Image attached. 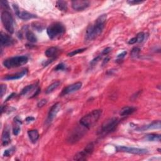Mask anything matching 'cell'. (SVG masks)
<instances>
[{"label":"cell","mask_w":161,"mask_h":161,"mask_svg":"<svg viewBox=\"0 0 161 161\" xmlns=\"http://www.w3.org/2000/svg\"><path fill=\"white\" fill-rule=\"evenodd\" d=\"M101 59V56L100 55V56H98V57H96V58H94V59H93L91 61V63H90V65L91 66H94V65H95L99 61H100Z\"/></svg>","instance_id":"obj_33"},{"label":"cell","mask_w":161,"mask_h":161,"mask_svg":"<svg viewBox=\"0 0 161 161\" xmlns=\"http://www.w3.org/2000/svg\"><path fill=\"white\" fill-rule=\"evenodd\" d=\"M1 22L6 30L10 34L14 33V21L13 16L8 11H3L1 15Z\"/></svg>","instance_id":"obj_6"},{"label":"cell","mask_w":161,"mask_h":161,"mask_svg":"<svg viewBox=\"0 0 161 161\" xmlns=\"http://www.w3.org/2000/svg\"><path fill=\"white\" fill-rule=\"evenodd\" d=\"M120 122L118 118H111L107 120L103 123L100 130L98 131V134L100 135H105L110 134L115 130Z\"/></svg>","instance_id":"obj_3"},{"label":"cell","mask_w":161,"mask_h":161,"mask_svg":"<svg viewBox=\"0 0 161 161\" xmlns=\"http://www.w3.org/2000/svg\"><path fill=\"white\" fill-rule=\"evenodd\" d=\"M65 32V27L63 23L60 22H56L51 24L47 29V35L52 40L58 39L64 34Z\"/></svg>","instance_id":"obj_4"},{"label":"cell","mask_w":161,"mask_h":161,"mask_svg":"<svg viewBox=\"0 0 161 161\" xmlns=\"http://www.w3.org/2000/svg\"><path fill=\"white\" fill-rule=\"evenodd\" d=\"M89 6V2L88 1H82L77 0L72 2V7L76 11H82Z\"/></svg>","instance_id":"obj_13"},{"label":"cell","mask_w":161,"mask_h":161,"mask_svg":"<svg viewBox=\"0 0 161 161\" xmlns=\"http://www.w3.org/2000/svg\"><path fill=\"white\" fill-rule=\"evenodd\" d=\"M1 8H4L5 10L7 11V9H9V5H8V3L6 1H3V0H1Z\"/></svg>","instance_id":"obj_34"},{"label":"cell","mask_w":161,"mask_h":161,"mask_svg":"<svg viewBox=\"0 0 161 161\" xmlns=\"http://www.w3.org/2000/svg\"><path fill=\"white\" fill-rule=\"evenodd\" d=\"M82 84L81 82H77L71 85H69L67 87H66L63 90V91H62L60 96H65L67 95L68 94L76 92L79 89H81V88L82 87Z\"/></svg>","instance_id":"obj_11"},{"label":"cell","mask_w":161,"mask_h":161,"mask_svg":"<svg viewBox=\"0 0 161 161\" xmlns=\"http://www.w3.org/2000/svg\"><path fill=\"white\" fill-rule=\"evenodd\" d=\"M15 95V93H12V94H11V95H10L9 96H8V97L7 98V99L6 100V101H8L9 100H10V99H11V98H13Z\"/></svg>","instance_id":"obj_43"},{"label":"cell","mask_w":161,"mask_h":161,"mask_svg":"<svg viewBox=\"0 0 161 161\" xmlns=\"http://www.w3.org/2000/svg\"><path fill=\"white\" fill-rule=\"evenodd\" d=\"M13 6L15 10L16 15H17L20 19L23 20H27L37 18V16L34 14L30 13L29 12L26 11H21L20 10L18 5H16V4H13Z\"/></svg>","instance_id":"obj_9"},{"label":"cell","mask_w":161,"mask_h":161,"mask_svg":"<svg viewBox=\"0 0 161 161\" xmlns=\"http://www.w3.org/2000/svg\"><path fill=\"white\" fill-rule=\"evenodd\" d=\"M146 140L150 142H160V135L159 134H148L146 135Z\"/></svg>","instance_id":"obj_22"},{"label":"cell","mask_w":161,"mask_h":161,"mask_svg":"<svg viewBox=\"0 0 161 161\" xmlns=\"http://www.w3.org/2000/svg\"><path fill=\"white\" fill-rule=\"evenodd\" d=\"M58 53H59V49L54 47L48 49L45 52V56H46L47 57H49V58H53V59H54L55 57L58 55Z\"/></svg>","instance_id":"obj_18"},{"label":"cell","mask_w":161,"mask_h":161,"mask_svg":"<svg viewBox=\"0 0 161 161\" xmlns=\"http://www.w3.org/2000/svg\"><path fill=\"white\" fill-rule=\"evenodd\" d=\"M116 149L117 152H127V153L137 154V155L146 154L148 153V150L147 149H145V148L130 147H125V146H117Z\"/></svg>","instance_id":"obj_8"},{"label":"cell","mask_w":161,"mask_h":161,"mask_svg":"<svg viewBox=\"0 0 161 161\" xmlns=\"http://www.w3.org/2000/svg\"><path fill=\"white\" fill-rule=\"evenodd\" d=\"M60 84V82L59 81H57L54 82H53L50 86H49V87L47 88L45 93L47 94H50L52 93L53 91L56 89L57 88H59V86Z\"/></svg>","instance_id":"obj_23"},{"label":"cell","mask_w":161,"mask_h":161,"mask_svg":"<svg viewBox=\"0 0 161 161\" xmlns=\"http://www.w3.org/2000/svg\"><path fill=\"white\" fill-rule=\"evenodd\" d=\"M111 47H107L105 49H104V50H103V51L102 52L101 55H107V54H108V53L111 52Z\"/></svg>","instance_id":"obj_38"},{"label":"cell","mask_w":161,"mask_h":161,"mask_svg":"<svg viewBox=\"0 0 161 161\" xmlns=\"http://www.w3.org/2000/svg\"><path fill=\"white\" fill-rule=\"evenodd\" d=\"M1 141H2V145L3 146H6L11 142L10 129H8V127L5 128V129H4L3 131Z\"/></svg>","instance_id":"obj_16"},{"label":"cell","mask_w":161,"mask_h":161,"mask_svg":"<svg viewBox=\"0 0 161 161\" xmlns=\"http://www.w3.org/2000/svg\"><path fill=\"white\" fill-rule=\"evenodd\" d=\"M102 114V110H95L92 111L88 115H85L80 120V125L86 129H89L93 127L98 121Z\"/></svg>","instance_id":"obj_2"},{"label":"cell","mask_w":161,"mask_h":161,"mask_svg":"<svg viewBox=\"0 0 161 161\" xmlns=\"http://www.w3.org/2000/svg\"><path fill=\"white\" fill-rule=\"evenodd\" d=\"M32 27L33 28H34V29L40 31L44 29V27L42 25H41V24L40 23L38 22H34L32 23Z\"/></svg>","instance_id":"obj_31"},{"label":"cell","mask_w":161,"mask_h":161,"mask_svg":"<svg viewBox=\"0 0 161 161\" xmlns=\"http://www.w3.org/2000/svg\"><path fill=\"white\" fill-rule=\"evenodd\" d=\"M140 52V49L139 47H134L132 49L130 52V56L131 57H137L139 56Z\"/></svg>","instance_id":"obj_27"},{"label":"cell","mask_w":161,"mask_h":161,"mask_svg":"<svg viewBox=\"0 0 161 161\" xmlns=\"http://www.w3.org/2000/svg\"><path fill=\"white\" fill-rule=\"evenodd\" d=\"M47 103V100H45V99H43V100H40L39 103L38 104H37V106H38L39 108H42V107H43L45 104Z\"/></svg>","instance_id":"obj_37"},{"label":"cell","mask_w":161,"mask_h":161,"mask_svg":"<svg viewBox=\"0 0 161 161\" xmlns=\"http://www.w3.org/2000/svg\"><path fill=\"white\" fill-rule=\"evenodd\" d=\"M34 120H35V118H34V117H27V118H26L25 120H26L27 122L30 123V122H32V121H34Z\"/></svg>","instance_id":"obj_40"},{"label":"cell","mask_w":161,"mask_h":161,"mask_svg":"<svg viewBox=\"0 0 161 161\" xmlns=\"http://www.w3.org/2000/svg\"><path fill=\"white\" fill-rule=\"evenodd\" d=\"M110 60V58L108 57H106V58L104 59V60H103V65H105V64H106L107 63H108V61Z\"/></svg>","instance_id":"obj_42"},{"label":"cell","mask_w":161,"mask_h":161,"mask_svg":"<svg viewBox=\"0 0 161 161\" xmlns=\"http://www.w3.org/2000/svg\"><path fill=\"white\" fill-rule=\"evenodd\" d=\"M35 86L34 84H31V85H28L26 87H25L22 90V92L20 93L21 95H26L28 93H29L34 88Z\"/></svg>","instance_id":"obj_26"},{"label":"cell","mask_w":161,"mask_h":161,"mask_svg":"<svg viewBox=\"0 0 161 161\" xmlns=\"http://www.w3.org/2000/svg\"><path fill=\"white\" fill-rule=\"evenodd\" d=\"M27 73V69H23L22 71L17 72L13 74H10V75H7L3 77V79L6 81H11V80H17L21 79L23 77L26 75Z\"/></svg>","instance_id":"obj_15"},{"label":"cell","mask_w":161,"mask_h":161,"mask_svg":"<svg viewBox=\"0 0 161 161\" xmlns=\"http://www.w3.org/2000/svg\"><path fill=\"white\" fill-rule=\"evenodd\" d=\"M126 55H127V52H126V51H124V52H123L122 53H120L119 55H118L117 58H118V59H122L123 58H124V57H125Z\"/></svg>","instance_id":"obj_39"},{"label":"cell","mask_w":161,"mask_h":161,"mask_svg":"<svg viewBox=\"0 0 161 161\" xmlns=\"http://www.w3.org/2000/svg\"><path fill=\"white\" fill-rule=\"evenodd\" d=\"M66 69V65L63 63H59L58 65H57L56 68H55V71H64V70H65Z\"/></svg>","instance_id":"obj_32"},{"label":"cell","mask_w":161,"mask_h":161,"mask_svg":"<svg viewBox=\"0 0 161 161\" xmlns=\"http://www.w3.org/2000/svg\"><path fill=\"white\" fill-rule=\"evenodd\" d=\"M80 130H76L75 131L73 132L72 135L70 137V142H77L78 140H79L82 136H83L84 135V133H82V131H79Z\"/></svg>","instance_id":"obj_20"},{"label":"cell","mask_w":161,"mask_h":161,"mask_svg":"<svg viewBox=\"0 0 161 161\" xmlns=\"http://www.w3.org/2000/svg\"><path fill=\"white\" fill-rule=\"evenodd\" d=\"M28 61V58L25 56H16L8 58L3 61V64L8 69L18 67L26 64Z\"/></svg>","instance_id":"obj_5"},{"label":"cell","mask_w":161,"mask_h":161,"mask_svg":"<svg viewBox=\"0 0 161 161\" xmlns=\"http://www.w3.org/2000/svg\"><path fill=\"white\" fill-rule=\"evenodd\" d=\"M143 1H137V0H129V1H128L127 3H129L130 5H138V4H140L143 3Z\"/></svg>","instance_id":"obj_36"},{"label":"cell","mask_w":161,"mask_h":161,"mask_svg":"<svg viewBox=\"0 0 161 161\" xmlns=\"http://www.w3.org/2000/svg\"><path fill=\"white\" fill-rule=\"evenodd\" d=\"M107 16L103 14L96 20L93 25H90L88 27L85 34V41L90 42L100 36L105 28V25L106 22Z\"/></svg>","instance_id":"obj_1"},{"label":"cell","mask_w":161,"mask_h":161,"mask_svg":"<svg viewBox=\"0 0 161 161\" xmlns=\"http://www.w3.org/2000/svg\"><path fill=\"white\" fill-rule=\"evenodd\" d=\"M136 111V108L134 107L131 106H125L120 111V115L122 117H126L129 116L130 115H131Z\"/></svg>","instance_id":"obj_17"},{"label":"cell","mask_w":161,"mask_h":161,"mask_svg":"<svg viewBox=\"0 0 161 161\" xmlns=\"http://www.w3.org/2000/svg\"><path fill=\"white\" fill-rule=\"evenodd\" d=\"M61 108V105L60 103H56V104L53 105L51 108L50 109L48 113V117L46 120V123L47 124H50V123L52 122V120L54 118L56 117V115L57 113H59V110H60Z\"/></svg>","instance_id":"obj_10"},{"label":"cell","mask_w":161,"mask_h":161,"mask_svg":"<svg viewBox=\"0 0 161 161\" xmlns=\"http://www.w3.org/2000/svg\"><path fill=\"white\" fill-rule=\"evenodd\" d=\"M135 43H137V42H136L135 37H134V38L131 39L129 41V44H135Z\"/></svg>","instance_id":"obj_41"},{"label":"cell","mask_w":161,"mask_h":161,"mask_svg":"<svg viewBox=\"0 0 161 161\" xmlns=\"http://www.w3.org/2000/svg\"><path fill=\"white\" fill-rule=\"evenodd\" d=\"M0 92H1V97L2 98L4 94L6 93V86L5 84H1V89H0Z\"/></svg>","instance_id":"obj_35"},{"label":"cell","mask_w":161,"mask_h":161,"mask_svg":"<svg viewBox=\"0 0 161 161\" xmlns=\"http://www.w3.org/2000/svg\"><path fill=\"white\" fill-rule=\"evenodd\" d=\"M14 122L15 123V125L13 127V133L15 135H18L20 131V126L22 124V122L18 118H15L14 119Z\"/></svg>","instance_id":"obj_21"},{"label":"cell","mask_w":161,"mask_h":161,"mask_svg":"<svg viewBox=\"0 0 161 161\" xmlns=\"http://www.w3.org/2000/svg\"><path fill=\"white\" fill-rule=\"evenodd\" d=\"M28 135L32 143H35L39 138V133L37 130H28Z\"/></svg>","instance_id":"obj_19"},{"label":"cell","mask_w":161,"mask_h":161,"mask_svg":"<svg viewBox=\"0 0 161 161\" xmlns=\"http://www.w3.org/2000/svg\"><path fill=\"white\" fill-rule=\"evenodd\" d=\"M56 7L60 11H65L67 10V3L65 1H58L56 2Z\"/></svg>","instance_id":"obj_25"},{"label":"cell","mask_w":161,"mask_h":161,"mask_svg":"<svg viewBox=\"0 0 161 161\" xmlns=\"http://www.w3.org/2000/svg\"><path fill=\"white\" fill-rule=\"evenodd\" d=\"M160 127H161L160 121L157 120V121L153 122L152 123H151L150 124L137 128L136 130L138 131H146L147 130H151V129H160Z\"/></svg>","instance_id":"obj_14"},{"label":"cell","mask_w":161,"mask_h":161,"mask_svg":"<svg viewBox=\"0 0 161 161\" xmlns=\"http://www.w3.org/2000/svg\"><path fill=\"white\" fill-rule=\"evenodd\" d=\"M25 36L27 39L32 43H35L37 41V38L35 35L30 30H27L26 32Z\"/></svg>","instance_id":"obj_24"},{"label":"cell","mask_w":161,"mask_h":161,"mask_svg":"<svg viewBox=\"0 0 161 161\" xmlns=\"http://www.w3.org/2000/svg\"><path fill=\"white\" fill-rule=\"evenodd\" d=\"M87 50V48H83V49H77V50H75L74 51L71 52L69 53L67 56H69V57H72V56H76L77 54H78V53H82L84 52L85 51Z\"/></svg>","instance_id":"obj_28"},{"label":"cell","mask_w":161,"mask_h":161,"mask_svg":"<svg viewBox=\"0 0 161 161\" xmlns=\"http://www.w3.org/2000/svg\"><path fill=\"white\" fill-rule=\"evenodd\" d=\"M15 151V147H11L10 149H8L5 150L3 153V156L5 157H10L12 154H13Z\"/></svg>","instance_id":"obj_30"},{"label":"cell","mask_w":161,"mask_h":161,"mask_svg":"<svg viewBox=\"0 0 161 161\" xmlns=\"http://www.w3.org/2000/svg\"><path fill=\"white\" fill-rule=\"evenodd\" d=\"M94 148V145L93 142L88 143L82 151L78 152L74 157V160H86L88 157L91 155Z\"/></svg>","instance_id":"obj_7"},{"label":"cell","mask_w":161,"mask_h":161,"mask_svg":"<svg viewBox=\"0 0 161 161\" xmlns=\"http://www.w3.org/2000/svg\"><path fill=\"white\" fill-rule=\"evenodd\" d=\"M0 42H1V47H9L13 45L15 43V39L13 37L3 32L1 33Z\"/></svg>","instance_id":"obj_12"},{"label":"cell","mask_w":161,"mask_h":161,"mask_svg":"<svg viewBox=\"0 0 161 161\" xmlns=\"http://www.w3.org/2000/svg\"><path fill=\"white\" fill-rule=\"evenodd\" d=\"M144 38H145V34L143 32H140L135 37L136 42H137V43H141L143 41Z\"/></svg>","instance_id":"obj_29"}]
</instances>
